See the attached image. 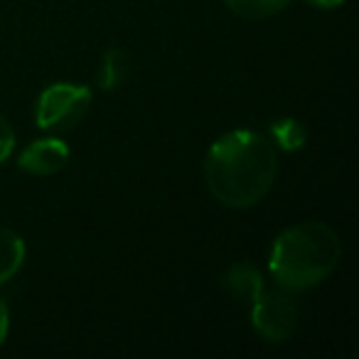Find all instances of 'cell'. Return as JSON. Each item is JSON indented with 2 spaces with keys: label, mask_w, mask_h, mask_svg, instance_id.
Wrapping results in <instances>:
<instances>
[{
  "label": "cell",
  "mask_w": 359,
  "mask_h": 359,
  "mask_svg": "<svg viewBox=\"0 0 359 359\" xmlns=\"http://www.w3.org/2000/svg\"><path fill=\"white\" fill-rule=\"evenodd\" d=\"M91 91L76 84H52L40 94L35 106V121L40 128H67L86 114Z\"/></svg>",
  "instance_id": "277c9868"
},
{
  "label": "cell",
  "mask_w": 359,
  "mask_h": 359,
  "mask_svg": "<svg viewBox=\"0 0 359 359\" xmlns=\"http://www.w3.org/2000/svg\"><path fill=\"white\" fill-rule=\"evenodd\" d=\"M224 3L234 15L244 18V20L273 18L290 6V0H224Z\"/></svg>",
  "instance_id": "ba28073f"
},
{
  "label": "cell",
  "mask_w": 359,
  "mask_h": 359,
  "mask_svg": "<svg viewBox=\"0 0 359 359\" xmlns=\"http://www.w3.org/2000/svg\"><path fill=\"white\" fill-rule=\"evenodd\" d=\"M13 148H15V130H13L11 121L0 114V165L11 158Z\"/></svg>",
  "instance_id": "30bf717a"
},
{
  "label": "cell",
  "mask_w": 359,
  "mask_h": 359,
  "mask_svg": "<svg viewBox=\"0 0 359 359\" xmlns=\"http://www.w3.org/2000/svg\"><path fill=\"white\" fill-rule=\"evenodd\" d=\"M278 175V153L256 130H231L215 140L205 158V180L212 197L231 210L259 205Z\"/></svg>",
  "instance_id": "6da1fadb"
},
{
  "label": "cell",
  "mask_w": 359,
  "mask_h": 359,
  "mask_svg": "<svg viewBox=\"0 0 359 359\" xmlns=\"http://www.w3.org/2000/svg\"><path fill=\"white\" fill-rule=\"evenodd\" d=\"M69 160V148L60 138H40L30 143L20 155V170L30 175H55Z\"/></svg>",
  "instance_id": "5b68a950"
},
{
  "label": "cell",
  "mask_w": 359,
  "mask_h": 359,
  "mask_svg": "<svg viewBox=\"0 0 359 359\" xmlns=\"http://www.w3.org/2000/svg\"><path fill=\"white\" fill-rule=\"evenodd\" d=\"M342 259L339 234L325 222H303L280 231L269 256L273 283L290 290H308L323 283Z\"/></svg>",
  "instance_id": "7a4b0ae2"
},
{
  "label": "cell",
  "mask_w": 359,
  "mask_h": 359,
  "mask_svg": "<svg viewBox=\"0 0 359 359\" xmlns=\"http://www.w3.org/2000/svg\"><path fill=\"white\" fill-rule=\"evenodd\" d=\"M271 143H276L285 153H295L308 143V130L300 121L295 118H280L271 123Z\"/></svg>",
  "instance_id": "9c48e42d"
},
{
  "label": "cell",
  "mask_w": 359,
  "mask_h": 359,
  "mask_svg": "<svg viewBox=\"0 0 359 359\" xmlns=\"http://www.w3.org/2000/svg\"><path fill=\"white\" fill-rule=\"evenodd\" d=\"M126 74H128V55L121 47H111L106 50L104 60L99 65V74H96V84L104 91H114L116 86L123 84Z\"/></svg>",
  "instance_id": "52a82bcc"
},
{
  "label": "cell",
  "mask_w": 359,
  "mask_h": 359,
  "mask_svg": "<svg viewBox=\"0 0 359 359\" xmlns=\"http://www.w3.org/2000/svg\"><path fill=\"white\" fill-rule=\"evenodd\" d=\"M8 327H11V313H8V305L0 300V344L6 342Z\"/></svg>",
  "instance_id": "8fae6325"
},
{
  "label": "cell",
  "mask_w": 359,
  "mask_h": 359,
  "mask_svg": "<svg viewBox=\"0 0 359 359\" xmlns=\"http://www.w3.org/2000/svg\"><path fill=\"white\" fill-rule=\"evenodd\" d=\"M222 285L236 298L249 300L251 323L261 337H266L269 342H285L293 334L295 323H298V308H295L293 295L278 283L271 285L256 266H231L222 278Z\"/></svg>",
  "instance_id": "3957f363"
},
{
  "label": "cell",
  "mask_w": 359,
  "mask_h": 359,
  "mask_svg": "<svg viewBox=\"0 0 359 359\" xmlns=\"http://www.w3.org/2000/svg\"><path fill=\"white\" fill-rule=\"evenodd\" d=\"M310 6L315 8H325V11H332V8H339L344 3V0H308Z\"/></svg>",
  "instance_id": "7c38bea8"
},
{
  "label": "cell",
  "mask_w": 359,
  "mask_h": 359,
  "mask_svg": "<svg viewBox=\"0 0 359 359\" xmlns=\"http://www.w3.org/2000/svg\"><path fill=\"white\" fill-rule=\"evenodd\" d=\"M25 264V241L18 231L0 226V283L15 278Z\"/></svg>",
  "instance_id": "8992f818"
}]
</instances>
